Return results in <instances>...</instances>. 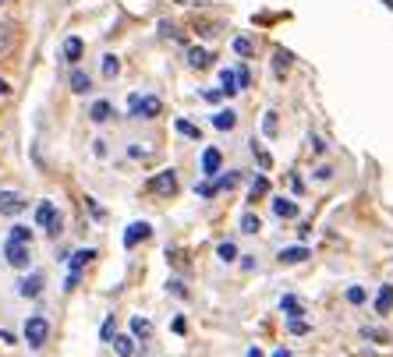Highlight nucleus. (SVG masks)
<instances>
[{
    "mask_svg": "<svg viewBox=\"0 0 393 357\" xmlns=\"http://www.w3.org/2000/svg\"><path fill=\"white\" fill-rule=\"evenodd\" d=\"M390 312H393V286L383 283L376 293V315H390Z\"/></svg>",
    "mask_w": 393,
    "mask_h": 357,
    "instance_id": "9b49d317",
    "label": "nucleus"
},
{
    "mask_svg": "<svg viewBox=\"0 0 393 357\" xmlns=\"http://www.w3.org/2000/svg\"><path fill=\"white\" fill-rule=\"evenodd\" d=\"M152 230H149V223H131L128 230H124V248H135L138 241H145Z\"/></svg>",
    "mask_w": 393,
    "mask_h": 357,
    "instance_id": "1a4fd4ad",
    "label": "nucleus"
},
{
    "mask_svg": "<svg viewBox=\"0 0 393 357\" xmlns=\"http://www.w3.org/2000/svg\"><path fill=\"white\" fill-rule=\"evenodd\" d=\"M82 53H85V43H82L78 36H68V39H64V61H68V64H78Z\"/></svg>",
    "mask_w": 393,
    "mask_h": 357,
    "instance_id": "9d476101",
    "label": "nucleus"
},
{
    "mask_svg": "<svg viewBox=\"0 0 393 357\" xmlns=\"http://www.w3.org/2000/svg\"><path fill=\"white\" fill-rule=\"evenodd\" d=\"M8 96H11V82L0 78V99H8Z\"/></svg>",
    "mask_w": 393,
    "mask_h": 357,
    "instance_id": "a19ab883",
    "label": "nucleus"
},
{
    "mask_svg": "<svg viewBox=\"0 0 393 357\" xmlns=\"http://www.w3.org/2000/svg\"><path fill=\"white\" fill-rule=\"evenodd\" d=\"M273 212L280 219H294L298 216V202H291V198H273Z\"/></svg>",
    "mask_w": 393,
    "mask_h": 357,
    "instance_id": "dca6fc26",
    "label": "nucleus"
},
{
    "mask_svg": "<svg viewBox=\"0 0 393 357\" xmlns=\"http://www.w3.org/2000/svg\"><path fill=\"white\" fill-rule=\"evenodd\" d=\"M128 110L131 117H145V121H156V117L163 113V103L156 96H131L128 99Z\"/></svg>",
    "mask_w": 393,
    "mask_h": 357,
    "instance_id": "f257e3e1",
    "label": "nucleus"
},
{
    "mask_svg": "<svg viewBox=\"0 0 393 357\" xmlns=\"http://www.w3.org/2000/svg\"><path fill=\"white\" fill-rule=\"evenodd\" d=\"M131 336H135V340H149V336H152V322L142 319V315H135V319H131Z\"/></svg>",
    "mask_w": 393,
    "mask_h": 357,
    "instance_id": "6ab92c4d",
    "label": "nucleus"
},
{
    "mask_svg": "<svg viewBox=\"0 0 393 357\" xmlns=\"http://www.w3.org/2000/svg\"><path fill=\"white\" fill-rule=\"evenodd\" d=\"M362 336L372 340V343H386V333H379V329H362Z\"/></svg>",
    "mask_w": 393,
    "mask_h": 357,
    "instance_id": "4c0bfd02",
    "label": "nucleus"
},
{
    "mask_svg": "<svg viewBox=\"0 0 393 357\" xmlns=\"http://www.w3.org/2000/svg\"><path fill=\"white\" fill-rule=\"evenodd\" d=\"M234 75H238V89H248V85H252V75H248V68H238Z\"/></svg>",
    "mask_w": 393,
    "mask_h": 357,
    "instance_id": "e433bc0d",
    "label": "nucleus"
},
{
    "mask_svg": "<svg viewBox=\"0 0 393 357\" xmlns=\"http://www.w3.org/2000/svg\"><path fill=\"white\" fill-rule=\"evenodd\" d=\"M248 357H262V350H259V347H252V350H248Z\"/></svg>",
    "mask_w": 393,
    "mask_h": 357,
    "instance_id": "79ce46f5",
    "label": "nucleus"
},
{
    "mask_svg": "<svg viewBox=\"0 0 393 357\" xmlns=\"http://www.w3.org/2000/svg\"><path fill=\"white\" fill-rule=\"evenodd\" d=\"M114 354L117 357H135V336H114Z\"/></svg>",
    "mask_w": 393,
    "mask_h": 357,
    "instance_id": "a211bd4d",
    "label": "nucleus"
},
{
    "mask_svg": "<svg viewBox=\"0 0 393 357\" xmlns=\"http://www.w3.org/2000/svg\"><path fill=\"white\" fill-rule=\"evenodd\" d=\"M68 85H71V92H75V96H82V92H89V89H92V78H89L82 68H75V71H71V78H68Z\"/></svg>",
    "mask_w": 393,
    "mask_h": 357,
    "instance_id": "4468645a",
    "label": "nucleus"
},
{
    "mask_svg": "<svg viewBox=\"0 0 393 357\" xmlns=\"http://www.w3.org/2000/svg\"><path fill=\"white\" fill-rule=\"evenodd\" d=\"M32 245H15V241H8L4 245V258H8V265H15V269H29V262H32V252H29Z\"/></svg>",
    "mask_w": 393,
    "mask_h": 357,
    "instance_id": "20e7f679",
    "label": "nucleus"
},
{
    "mask_svg": "<svg viewBox=\"0 0 393 357\" xmlns=\"http://www.w3.org/2000/svg\"><path fill=\"white\" fill-rule=\"evenodd\" d=\"M89 117H92L96 124H106L110 117H114V106H110L106 99H96V103H92V110H89Z\"/></svg>",
    "mask_w": 393,
    "mask_h": 357,
    "instance_id": "2eb2a0df",
    "label": "nucleus"
},
{
    "mask_svg": "<svg viewBox=\"0 0 393 357\" xmlns=\"http://www.w3.org/2000/svg\"><path fill=\"white\" fill-rule=\"evenodd\" d=\"M252 152H255V159H259V166H262V170H269V166H273V159H269V152H262L259 145H252Z\"/></svg>",
    "mask_w": 393,
    "mask_h": 357,
    "instance_id": "f704fd0d",
    "label": "nucleus"
},
{
    "mask_svg": "<svg viewBox=\"0 0 393 357\" xmlns=\"http://www.w3.org/2000/svg\"><path fill=\"white\" fill-rule=\"evenodd\" d=\"M99 336H103V340L110 343V340L117 336V322H114V319H106V322H103V329H99Z\"/></svg>",
    "mask_w": 393,
    "mask_h": 357,
    "instance_id": "473e14b6",
    "label": "nucleus"
},
{
    "mask_svg": "<svg viewBox=\"0 0 393 357\" xmlns=\"http://www.w3.org/2000/svg\"><path fill=\"white\" fill-rule=\"evenodd\" d=\"M291 61H294V57H291L287 50H276V57H273V68H276V75H280V78H284V75H287Z\"/></svg>",
    "mask_w": 393,
    "mask_h": 357,
    "instance_id": "4be33fe9",
    "label": "nucleus"
},
{
    "mask_svg": "<svg viewBox=\"0 0 393 357\" xmlns=\"http://www.w3.org/2000/svg\"><path fill=\"white\" fill-rule=\"evenodd\" d=\"M36 223H39V226H46L50 233H57V230H61L57 205H53V202H39V209H36Z\"/></svg>",
    "mask_w": 393,
    "mask_h": 357,
    "instance_id": "39448f33",
    "label": "nucleus"
},
{
    "mask_svg": "<svg viewBox=\"0 0 393 357\" xmlns=\"http://www.w3.org/2000/svg\"><path fill=\"white\" fill-rule=\"evenodd\" d=\"M308 255H312V252H308L305 245H294V248H284L276 258H280V265H298V262H305Z\"/></svg>",
    "mask_w": 393,
    "mask_h": 357,
    "instance_id": "6e6552de",
    "label": "nucleus"
},
{
    "mask_svg": "<svg viewBox=\"0 0 393 357\" xmlns=\"http://www.w3.org/2000/svg\"><path fill=\"white\" fill-rule=\"evenodd\" d=\"M213 124H216L220 131H231V128L238 124V113H234V110H220V113L213 117Z\"/></svg>",
    "mask_w": 393,
    "mask_h": 357,
    "instance_id": "aec40b11",
    "label": "nucleus"
},
{
    "mask_svg": "<svg viewBox=\"0 0 393 357\" xmlns=\"http://www.w3.org/2000/svg\"><path fill=\"white\" fill-rule=\"evenodd\" d=\"M25 205H29V202H25L18 191H4V195H0V212H4V216H18Z\"/></svg>",
    "mask_w": 393,
    "mask_h": 357,
    "instance_id": "423d86ee",
    "label": "nucleus"
},
{
    "mask_svg": "<svg viewBox=\"0 0 393 357\" xmlns=\"http://www.w3.org/2000/svg\"><path fill=\"white\" fill-rule=\"evenodd\" d=\"M145 191H149V195H159V198H171V195L178 191V173H174V170H163V173L149 177Z\"/></svg>",
    "mask_w": 393,
    "mask_h": 357,
    "instance_id": "f03ea898",
    "label": "nucleus"
},
{
    "mask_svg": "<svg viewBox=\"0 0 393 357\" xmlns=\"http://www.w3.org/2000/svg\"><path fill=\"white\" fill-rule=\"evenodd\" d=\"M174 128H178V131H181V135H185V138H195V142H199V138H202V131H199V128H195V124H188V121H178V124H174Z\"/></svg>",
    "mask_w": 393,
    "mask_h": 357,
    "instance_id": "c85d7f7f",
    "label": "nucleus"
},
{
    "mask_svg": "<svg viewBox=\"0 0 393 357\" xmlns=\"http://www.w3.org/2000/svg\"><path fill=\"white\" fill-rule=\"evenodd\" d=\"M329 177H333L329 166H319V170H315V181H329Z\"/></svg>",
    "mask_w": 393,
    "mask_h": 357,
    "instance_id": "ea45409f",
    "label": "nucleus"
},
{
    "mask_svg": "<svg viewBox=\"0 0 393 357\" xmlns=\"http://www.w3.org/2000/svg\"><path fill=\"white\" fill-rule=\"evenodd\" d=\"M188 64H192L195 71H206V68L213 64V53L202 50V46H192V50H188Z\"/></svg>",
    "mask_w": 393,
    "mask_h": 357,
    "instance_id": "ddd939ff",
    "label": "nucleus"
},
{
    "mask_svg": "<svg viewBox=\"0 0 393 357\" xmlns=\"http://www.w3.org/2000/svg\"><path fill=\"white\" fill-rule=\"evenodd\" d=\"M259 226H262V223H259L255 212H245V216H241V230H245V233H259Z\"/></svg>",
    "mask_w": 393,
    "mask_h": 357,
    "instance_id": "cd10ccee",
    "label": "nucleus"
},
{
    "mask_svg": "<svg viewBox=\"0 0 393 357\" xmlns=\"http://www.w3.org/2000/svg\"><path fill=\"white\" fill-rule=\"evenodd\" d=\"M280 308L287 312V319H301V301H298V297H291V293L280 301Z\"/></svg>",
    "mask_w": 393,
    "mask_h": 357,
    "instance_id": "b1692460",
    "label": "nucleus"
},
{
    "mask_svg": "<svg viewBox=\"0 0 393 357\" xmlns=\"http://www.w3.org/2000/svg\"><path fill=\"white\" fill-rule=\"evenodd\" d=\"M15 43H18V29H15L11 22H0V57L11 53V50H15Z\"/></svg>",
    "mask_w": 393,
    "mask_h": 357,
    "instance_id": "0eeeda50",
    "label": "nucleus"
},
{
    "mask_svg": "<svg viewBox=\"0 0 393 357\" xmlns=\"http://www.w3.org/2000/svg\"><path fill=\"white\" fill-rule=\"evenodd\" d=\"M273 357H291V350H276Z\"/></svg>",
    "mask_w": 393,
    "mask_h": 357,
    "instance_id": "37998d69",
    "label": "nucleus"
},
{
    "mask_svg": "<svg viewBox=\"0 0 393 357\" xmlns=\"http://www.w3.org/2000/svg\"><path fill=\"white\" fill-rule=\"evenodd\" d=\"M46 336H50V322H46L43 315H32V319L25 322V340H29V347L39 350V347L46 343Z\"/></svg>",
    "mask_w": 393,
    "mask_h": 357,
    "instance_id": "7ed1b4c3",
    "label": "nucleus"
},
{
    "mask_svg": "<svg viewBox=\"0 0 393 357\" xmlns=\"http://www.w3.org/2000/svg\"><path fill=\"white\" fill-rule=\"evenodd\" d=\"M92 255H96V248H85V252H75V258H71V272H78L82 276V269L92 262Z\"/></svg>",
    "mask_w": 393,
    "mask_h": 357,
    "instance_id": "412c9836",
    "label": "nucleus"
},
{
    "mask_svg": "<svg viewBox=\"0 0 393 357\" xmlns=\"http://www.w3.org/2000/svg\"><path fill=\"white\" fill-rule=\"evenodd\" d=\"M287 329H291V333H294V336H305V333H308V329H312V326H308V322H305V319H291V322H287Z\"/></svg>",
    "mask_w": 393,
    "mask_h": 357,
    "instance_id": "72a5a7b5",
    "label": "nucleus"
},
{
    "mask_svg": "<svg viewBox=\"0 0 393 357\" xmlns=\"http://www.w3.org/2000/svg\"><path fill=\"white\" fill-rule=\"evenodd\" d=\"M8 241H15V245H32V230H29V226H15Z\"/></svg>",
    "mask_w": 393,
    "mask_h": 357,
    "instance_id": "a878e982",
    "label": "nucleus"
},
{
    "mask_svg": "<svg viewBox=\"0 0 393 357\" xmlns=\"http://www.w3.org/2000/svg\"><path fill=\"white\" fill-rule=\"evenodd\" d=\"M220 166H223L220 149H206V152H202V173H206V177H216V173H220Z\"/></svg>",
    "mask_w": 393,
    "mask_h": 357,
    "instance_id": "f8f14e48",
    "label": "nucleus"
},
{
    "mask_svg": "<svg viewBox=\"0 0 393 357\" xmlns=\"http://www.w3.org/2000/svg\"><path fill=\"white\" fill-rule=\"evenodd\" d=\"M4 4H8V0H0V8H4Z\"/></svg>",
    "mask_w": 393,
    "mask_h": 357,
    "instance_id": "c03bdc74",
    "label": "nucleus"
},
{
    "mask_svg": "<svg viewBox=\"0 0 393 357\" xmlns=\"http://www.w3.org/2000/svg\"><path fill=\"white\" fill-rule=\"evenodd\" d=\"M117 71H121V61H117V57H106V61H103V75L106 78H117Z\"/></svg>",
    "mask_w": 393,
    "mask_h": 357,
    "instance_id": "c756f323",
    "label": "nucleus"
},
{
    "mask_svg": "<svg viewBox=\"0 0 393 357\" xmlns=\"http://www.w3.org/2000/svg\"><path fill=\"white\" fill-rule=\"evenodd\" d=\"M18 290H22V297H39V293H43V276H39V272H32V276H25Z\"/></svg>",
    "mask_w": 393,
    "mask_h": 357,
    "instance_id": "f3484780",
    "label": "nucleus"
},
{
    "mask_svg": "<svg viewBox=\"0 0 393 357\" xmlns=\"http://www.w3.org/2000/svg\"><path fill=\"white\" fill-rule=\"evenodd\" d=\"M231 46H234V53H238V57H255V43H252L248 36H238Z\"/></svg>",
    "mask_w": 393,
    "mask_h": 357,
    "instance_id": "5701e85b",
    "label": "nucleus"
},
{
    "mask_svg": "<svg viewBox=\"0 0 393 357\" xmlns=\"http://www.w3.org/2000/svg\"><path fill=\"white\" fill-rule=\"evenodd\" d=\"M266 191H269V181H266V177H255V181H252V191H248V195H252V198H262Z\"/></svg>",
    "mask_w": 393,
    "mask_h": 357,
    "instance_id": "2f4dec72",
    "label": "nucleus"
},
{
    "mask_svg": "<svg viewBox=\"0 0 393 357\" xmlns=\"http://www.w3.org/2000/svg\"><path fill=\"white\" fill-rule=\"evenodd\" d=\"M348 301H351V305H362V301H365V290H362V286H351V290H348Z\"/></svg>",
    "mask_w": 393,
    "mask_h": 357,
    "instance_id": "c9c22d12",
    "label": "nucleus"
},
{
    "mask_svg": "<svg viewBox=\"0 0 393 357\" xmlns=\"http://www.w3.org/2000/svg\"><path fill=\"white\" fill-rule=\"evenodd\" d=\"M216 255H220V262H234V258H238V248H234L231 241H223V245L216 248Z\"/></svg>",
    "mask_w": 393,
    "mask_h": 357,
    "instance_id": "bb28decb",
    "label": "nucleus"
},
{
    "mask_svg": "<svg viewBox=\"0 0 393 357\" xmlns=\"http://www.w3.org/2000/svg\"><path fill=\"white\" fill-rule=\"evenodd\" d=\"M166 290H174L178 297H188V290L181 286V279H171V283H166Z\"/></svg>",
    "mask_w": 393,
    "mask_h": 357,
    "instance_id": "58836bf2",
    "label": "nucleus"
},
{
    "mask_svg": "<svg viewBox=\"0 0 393 357\" xmlns=\"http://www.w3.org/2000/svg\"><path fill=\"white\" fill-rule=\"evenodd\" d=\"M262 131L273 138L276 135V110H266V117H262Z\"/></svg>",
    "mask_w": 393,
    "mask_h": 357,
    "instance_id": "7c9ffc66",
    "label": "nucleus"
},
{
    "mask_svg": "<svg viewBox=\"0 0 393 357\" xmlns=\"http://www.w3.org/2000/svg\"><path fill=\"white\" fill-rule=\"evenodd\" d=\"M238 181H241L238 173H227V177H220V181L213 184V195H216V191H231V188H238Z\"/></svg>",
    "mask_w": 393,
    "mask_h": 357,
    "instance_id": "393cba45",
    "label": "nucleus"
}]
</instances>
